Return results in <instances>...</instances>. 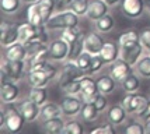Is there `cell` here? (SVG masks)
Segmentation results:
<instances>
[{
  "instance_id": "1",
  "label": "cell",
  "mask_w": 150,
  "mask_h": 134,
  "mask_svg": "<svg viewBox=\"0 0 150 134\" xmlns=\"http://www.w3.org/2000/svg\"><path fill=\"white\" fill-rule=\"evenodd\" d=\"M27 123L23 113L20 112L17 105L14 103H4V108L0 115V128H7L10 133H18L23 126Z\"/></svg>"
},
{
  "instance_id": "2",
  "label": "cell",
  "mask_w": 150,
  "mask_h": 134,
  "mask_svg": "<svg viewBox=\"0 0 150 134\" xmlns=\"http://www.w3.org/2000/svg\"><path fill=\"white\" fill-rule=\"evenodd\" d=\"M79 17L76 13H73L72 10H66V11H60V13H55L51 18L46 21V28L48 31H56V29H66L70 27L79 25Z\"/></svg>"
},
{
  "instance_id": "3",
  "label": "cell",
  "mask_w": 150,
  "mask_h": 134,
  "mask_svg": "<svg viewBox=\"0 0 150 134\" xmlns=\"http://www.w3.org/2000/svg\"><path fill=\"white\" fill-rule=\"evenodd\" d=\"M56 76H58V69L49 62H46L42 69L27 73V81L31 87H46Z\"/></svg>"
},
{
  "instance_id": "4",
  "label": "cell",
  "mask_w": 150,
  "mask_h": 134,
  "mask_svg": "<svg viewBox=\"0 0 150 134\" xmlns=\"http://www.w3.org/2000/svg\"><path fill=\"white\" fill-rule=\"evenodd\" d=\"M147 103H149V99L143 94H139V92H126V95L122 99L121 105L128 112V115H136V117L139 119L140 116L143 115L146 108H147Z\"/></svg>"
},
{
  "instance_id": "5",
  "label": "cell",
  "mask_w": 150,
  "mask_h": 134,
  "mask_svg": "<svg viewBox=\"0 0 150 134\" xmlns=\"http://www.w3.org/2000/svg\"><path fill=\"white\" fill-rule=\"evenodd\" d=\"M25 60H1V81L11 80L18 83L24 76H27Z\"/></svg>"
},
{
  "instance_id": "6",
  "label": "cell",
  "mask_w": 150,
  "mask_h": 134,
  "mask_svg": "<svg viewBox=\"0 0 150 134\" xmlns=\"http://www.w3.org/2000/svg\"><path fill=\"white\" fill-rule=\"evenodd\" d=\"M86 76V73L80 67L77 66L76 62H72V60H66L63 63V67H62V71L59 74V88L62 89L67 83L70 81H74V80H80Z\"/></svg>"
},
{
  "instance_id": "7",
  "label": "cell",
  "mask_w": 150,
  "mask_h": 134,
  "mask_svg": "<svg viewBox=\"0 0 150 134\" xmlns=\"http://www.w3.org/2000/svg\"><path fill=\"white\" fill-rule=\"evenodd\" d=\"M83 101L79 95H65L60 101V109L62 116L66 119H73L77 115H80V110L83 108Z\"/></svg>"
},
{
  "instance_id": "8",
  "label": "cell",
  "mask_w": 150,
  "mask_h": 134,
  "mask_svg": "<svg viewBox=\"0 0 150 134\" xmlns=\"http://www.w3.org/2000/svg\"><path fill=\"white\" fill-rule=\"evenodd\" d=\"M98 94H100V91H98L97 80H94L93 76H90V74H86L80 80V94H79V96L81 98L83 102H94Z\"/></svg>"
},
{
  "instance_id": "9",
  "label": "cell",
  "mask_w": 150,
  "mask_h": 134,
  "mask_svg": "<svg viewBox=\"0 0 150 134\" xmlns=\"http://www.w3.org/2000/svg\"><path fill=\"white\" fill-rule=\"evenodd\" d=\"M69 49H70V45L67 43L62 36L59 39H53L49 43V60H52V62H66L67 58H69Z\"/></svg>"
},
{
  "instance_id": "10",
  "label": "cell",
  "mask_w": 150,
  "mask_h": 134,
  "mask_svg": "<svg viewBox=\"0 0 150 134\" xmlns=\"http://www.w3.org/2000/svg\"><path fill=\"white\" fill-rule=\"evenodd\" d=\"M121 10L125 17H128V18H140L146 11V1L144 0H122Z\"/></svg>"
},
{
  "instance_id": "11",
  "label": "cell",
  "mask_w": 150,
  "mask_h": 134,
  "mask_svg": "<svg viewBox=\"0 0 150 134\" xmlns=\"http://www.w3.org/2000/svg\"><path fill=\"white\" fill-rule=\"evenodd\" d=\"M20 41V34H18V25L10 24L7 21H3L0 25V42L1 46L6 48L10 45L16 43Z\"/></svg>"
},
{
  "instance_id": "12",
  "label": "cell",
  "mask_w": 150,
  "mask_h": 134,
  "mask_svg": "<svg viewBox=\"0 0 150 134\" xmlns=\"http://www.w3.org/2000/svg\"><path fill=\"white\" fill-rule=\"evenodd\" d=\"M132 71H133V66H131V64L128 63L126 60H124L122 58H119L118 60H115L114 63L110 64L108 74H110L117 83H121L128 74H131Z\"/></svg>"
},
{
  "instance_id": "13",
  "label": "cell",
  "mask_w": 150,
  "mask_h": 134,
  "mask_svg": "<svg viewBox=\"0 0 150 134\" xmlns=\"http://www.w3.org/2000/svg\"><path fill=\"white\" fill-rule=\"evenodd\" d=\"M20 96V87L16 81L11 80H4L1 81V88H0V98L3 103H14Z\"/></svg>"
},
{
  "instance_id": "14",
  "label": "cell",
  "mask_w": 150,
  "mask_h": 134,
  "mask_svg": "<svg viewBox=\"0 0 150 134\" xmlns=\"http://www.w3.org/2000/svg\"><path fill=\"white\" fill-rule=\"evenodd\" d=\"M17 106H18L20 112L23 113L24 119L27 120V123H33V121H35V120H38L39 119L41 106H39L38 103H35L34 101H31L30 98L23 99Z\"/></svg>"
},
{
  "instance_id": "15",
  "label": "cell",
  "mask_w": 150,
  "mask_h": 134,
  "mask_svg": "<svg viewBox=\"0 0 150 134\" xmlns=\"http://www.w3.org/2000/svg\"><path fill=\"white\" fill-rule=\"evenodd\" d=\"M105 41L104 38L100 35L98 31H91L88 32L84 36V48L86 52L91 53V55H100L101 53V49L104 46Z\"/></svg>"
},
{
  "instance_id": "16",
  "label": "cell",
  "mask_w": 150,
  "mask_h": 134,
  "mask_svg": "<svg viewBox=\"0 0 150 134\" xmlns=\"http://www.w3.org/2000/svg\"><path fill=\"white\" fill-rule=\"evenodd\" d=\"M110 6L107 4L105 0H90V4H88V10L86 17L90 20V21H97L98 18L104 17L105 14H108Z\"/></svg>"
},
{
  "instance_id": "17",
  "label": "cell",
  "mask_w": 150,
  "mask_h": 134,
  "mask_svg": "<svg viewBox=\"0 0 150 134\" xmlns=\"http://www.w3.org/2000/svg\"><path fill=\"white\" fill-rule=\"evenodd\" d=\"M100 55L105 60V63L111 64L121 58V46L115 41H105V43L103 46Z\"/></svg>"
},
{
  "instance_id": "18",
  "label": "cell",
  "mask_w": 150,
  "mask_h": 134,
  "mask_svg": "<svg viewBox=\"0 0 150 134\" xmlns=\"http://www.w3.org/2000/svg\"><path fill=\"white\" fill-rule=\"evenodd\" d=\"M3 59L7 60H25L27 58V46L23 42H16V43L3 48Z\"/></svg>"
},
{
  "instance_id": "19",
  "label": "cell",
  "mask_w": 150,
  "mask_h": 134,
  "mask_svg": "<svg viewBox=\"0 0 150 134\" xmlns=\"http://www.w3.org/2000/svg\"><path fill=\"white\" fill-rule=\"evenodd\" d=\"M143 53H144V48L139 42V43L129 46V48H122L121 49V58L126 60L131 66H135L137 63V60L143 56Z\"/></svg>"
},
{
  "instance_id": "20",
  "label": "cell",
  "mask_w": 150,
  "mask_h": 134,
  "mask_svg": "<svg viewBox=\"0 0 150 134\" xmlns=\"http://www.w3.org/2000/svg\"><path fill=\"white\" fill-rule=\"evenodd\" d=\"M128 117V112L125 110L122 105H112L107 110V120L114 126H121L124 124Z\"/></svg>"
},
{
  "instance_id": "21",
  "label": "cell",
  "mask_w": 150,
  "mask_h": 134,
  "mask_svg": "<svg viewBox=\"0 0 150 134\" xmlns=\"http://www.w3.org/2000/svg\"><path fill=\"white\" fill-rule=\"evenodd\" d=\"M62 116V109H60V103L55 102H46L41 106V113H39V120L45 121L53 117H59Z\"/></svg>"
},
{
  "instance_id": "22",
  "label": "cell",
  "mask_w": 150,
  "mask_h": 134,
  "mask_svg": "<svg viewBox=\"0 0 150 134\" xmlns=\"http://www.w3.org/2000/svg\"><path fill=\"white\" fill-rule=\"evenodd\" d=\"M66 121L62 119V116L59 117H53V119H49V120L42 121L41 124V130L46 134H59L63 131V127H65Z\"/></svg>"
},
{
  "instance_id": "23",
  "label": "cell",
  "mask_w": 150,
  "mask_h": 134,
  "mask_svg": "<svg viewBox=\"0 0 150 134\" xmlns=\"http://www.w3.org/2000/svg\"><path fill=\"white\" fill-rule=\"evenodd\" d=\"M37 29L38 27L30 24L28 21L24 24H20L18 25V34H20V42H23L24 45L33 42L34 39L37 38Z\"/></svg>"
},
{
  "instance_id": "24",
  "label": "cell",
  "mask_w": 150,
  "mask_h": 134,
  "mask_svg": "<svg viewBox=\"0 0 150 134\" xmlns=\"http://www.w3.org/2000/svg\"><path fill=\"white\" fill-rule=\"evenodd\" d=\"M140 78L142 77L139 76L136 71L135 73L132 71L131 74H128L121 81V87H122V89H124L125 92H137L139 88H140V81H142Z\"/></svg>"
},
{
  "instance_id": "25",
  "label": "cell",
  "mask_w": 150,
  "mask_h": 134,
  "mask_svg": "<svg viewBox=\"0 0 150 134\" xmlns=\"http://www.w3.org/2000/svg\"><path fill=\"white\" fill-rule=\"evenodd\" d=\"M97 85H98L100 94L110 95L112 91L115 89L117 81H115L110 74H101V76H98V78H97Z\"/></svg>"
},
{
  "instance_id": "26",
  "label": "cell",
  "mask_w": 150,
  "mask_h": 134,
  "mask_svg": "<svg viewBox=\"0 0 150 134\" xmlns=\"http://www.w3.org/2000/svg\"><path fill=\"white\" fill-rule=\"evenodd\" d=\"M27 21L35 27L45 25V21H44V17L41 14L38 3H31L28 6V8H27Z\"/></svg>"
},
{
  "instance_id": "27",
  "label": "cell",
  "mask_w": 150,
  "mask_h": 134,
  "mask_svg": "<svg viewBox=\"0 0 150 134\" xmlns=\"http://www.w3.org/2000/svg\"><path fill=\"white\" fill-rule=\"evenodd\" d=\"M140 42V39H139V32L136 29H126L125 32L121 34V36L118 39V43L121 46V49L122 48H129V46H133V45H136Z\"/></svg>"
},
{
  "instance_id": "28",
  "label": "cell",
  "mask_w": 150,
  "mask_h": 134,
  "mask_svg": "<svg viewBox=\"0 0 150 134\" xmlns=\"http://www.w3.org/2000/svg\"><path fill=\"white\" fill-rule=\"evenodd\" d=\"M114 27H115V20L111 14H105L104 17L94 21V28L100 34H108L114 29Z\"/></svg>"
},
{
  "instance_id": "29",
  "label": "cell",
  "mask_w": 150,
  "mask_h": 134,
  "mask_svg": "<svg viewBox=\"0 0 150 134\" xmlns=\"http://www.w3.org/2000/svg\"><path fill=\"white\" fill-rule=\"evenodd\" d=\"M133 70L136 71L142 78H150V55L144 52L143 56L137 60V63L133 66Z\"/></svg>"
},
{
  "instance_id": "30",
  "label": "cell",
  "mask_w": 150,
  "mask_h": 134,
  "mask_svg": "<svg viewBox=\"0 0 150 134\" xmlns=\"http://www.w3.org/2000/svg\"><path fill=\"white\" fill-rule=\"evenodd\" d=\"M100 110L96 108V105L93 102H84L83 103V108L80 110V116L84 121H94L98 119L100 116Z\"/></svg>"
},
{
  "instance_id": "31",
  "label": "cell",
  "mask_w": 150,
  "mask_h": 134,
  "mask_svg": "<svg viewBox=\"0 0 150 134\" xmlns=\"http://www.w3.org/2000/svg\"><path fill=\"white\" fill-rule=\"evenodd\" d=\"M28 98L35 103H38L39 106H42L48 101V91L45 87H31L28 92Z\"/></svg>"
},
{
  "instance_id": "32",
  "label": "cell",
  "mask_w": 150,
  "mask_h": 134,
  "mask_svg": "<svg viewBox=\"0 0 150 134\" xmlns=\"http://www.w3.org/2000/svg\"><path fill=\"white\" fill-rule=\"evenodd\" d=\"M84 36L86 35L83 34V29H81L79 25L70 27V28H66V29L62 31V38L65 39L69 45L73 43V42H76V41H79V39L84 38Z\"/></svg>"
},
{
  "instance_id": "33",
  "label": "cell",
  "mask_w": 150,
  "mask_h": 134,
  "mask_svg": "<svg viewBox=\"0 0 150 134\" xmlns=\"http://www.w3.org/2000/svg\"><path fill=\"white\" fill-rule=\"evenodd\" d=\"M38 3V7L39 10H41V14H42V17H44V21H46L52 17L55 11H56V6H55V0H39L37 1Z\"/></svg>"
},
{
  "instance_id": "34",
  "label": "cell",
  "mask_w": 150,
  "mask_h": 134,
  "mask_svg": "<svg viewBox=\"0 0 150 134\" xmlns=\"http://www.w3.org/2000/svg\"><path fill=\"white\" fill-rule=\"evenodd\" d=\"M23 0H0V7L4 14H16L21 8Z\"/></svg>"
},
{
  "instance_id": "35",
  "label": "cell",
  "mask_w": 150,
  "mask_h": 134,
  "mask_svg": "<svg viewBox=\"0 0 150 134\" xmlns=\"http://www.w3.org/2000/svg\"><path fill=\"white\" fill-rule=\"evenodd\" d=\"M84 133V128H83V124L79 120H76L74 117L73 119H69V120L65 123V127H63V131L62 134H83Z\"/></svg>"
},
{
  "instance_id": "36",
  "label": "cell",
  "mask_w": 150,
  "mask_h": 134,
  "mask_svg": "<svg viewBox=\"0 0 150 134\" xmlns=\"http://www.w3.org/2000/svg\"><path fill=\"white\" fill-rule=\"evenodd\" d=\"M86 51L84 48V38L79 39L76 42L70 43V49H69V58L67 60H72V62H76V59Z\"/></svg>"
},
{
  "instance_id": "37",
  "label": "cell",
  "mask_w": 150,
  "mask_h": 134,
  "mask_svg": "<svg viewBox=\"0 0 150 134\" xmlns=\"http://www.w3.org/2000/svg\"><path fill=\"white\" fill-rule=\"evenodd\" d=\"M90 0H72L70 3V10L76 13L79 17H86L87 10H88Z\"/></svg>"
},
{
  "instance_id": "38",
  "label": "cell",
  "mask_w": 150,
  "mask_h": 134,
  "mask_svg": "<svg viewBox=\"0 0 150 134\" xmlns=\"http://www.w3.org/2000/svg\"><path fill=\"white\" fill-rule=\"evenodd\" d=\"M125 133L126 134H146L147 130H146V123L140 120H136V121H132L131 124H128L125 127Z\"/></svg>"
},
{
  "instance_id": "39",
  "label": "cell",
  "mask_w": 150,
  "mask_h": 134,
  "mask_svg": "<svg viewBox=\"0 0 150 134\" xmlns=\"http://www.w3.org/2000/svg\"><path fill=\"white\" fill-rule=\"evenodd\" d=\"M105 60L101 58V55H93V60H91V66L88 69V73L90 76H94V74H98L100 71L103 70V67L105 66Z\"/></svg>"
},
{
  "instance_id": "40",
  "label": "cell",
  "mask_w": 150,
  "mask_h": 134,
  "mask_svg": "<svg viewBox=\"0 0 150 134\" xmlns=\"http://www.w3.org/2000/svg\"><path fill=\"white\" fill-rule=\"evenodd\" d=\"M91 60H93V55L84 51L77 59H76V63H77L79 67L87 74V73H88V69H90V66H91Z\"/></svg>"
},
{
  "instance_id": "41",
  "label": "cell",
  "mask_w": 150,
  "mask_h": 134,
  "mask_svg": "<svg viewBox=\"0 0 150 134\" xmlns=\"http://www.w3.org/2000/svg\"><path fill=\"white\" fill-rule=\"evenodd\" d=\"M80 80H74V81H70V83L66 84L62 88L63 94L65 95H79L80 94Z\"/></svg>"
},
{
  "instance_id": "42",
  "label": "cell",
  "mask_w": 150,
  "mask_h": 134,
  "mask_svg": "<svg viewBox=\"0 0 150 134\" xmlns=\"http://www.w3.org/2000/svg\"><path fill=\"white\" fill-rule=\"evenodd\" d=\"M139 39H140V43L144 48V52H147L150 49V27L143 28L142 31L139 32Z\"/></svg>"
},
{
  "instance_id": "43",
  "label": "cell",
  "mask_w": 150,
  "mask_h": 134,
  "mask_svg": "<svg viewBox=\"0 0 150 134\" xmlns=\"http://www.w3.org/2000/svg\"><path fill=\"white\" fill-rule=\"evenodd\" d=\"M90 133L91 134H115L117 133V130H115V126L108 121V123L104 124V126H100V127L93 128Z\"/></svg>"
},
{
  "instance_id": "44",
  "label": "cell",
  "mask_w": 150,
  "mask_h": 134,
  "mask_svg": "<svg viewBox=\"0 0 150 134\" xmlns=\"http://www.w3.org/2000/svg\"><path fill=\"white\" fill-rule=\"evenodd\" d=\"M93 103L96 105V108H97L101 113L108 109V98H107V95H104V94H98V96L96 98V101Z\"/></svg>"
},
{
  "instance_id": "45",
  "label": "cell",
  "mask_w": 150,
  "mask_h": 134,
  "mask_svg": "<svg viewBox=\"0 0 150 134\" xmlns=\"http://www.w3.org/2000/svg\"><path fill=\"white\" fill-rule=\"evenodd\" d=\"M70 3H72V0H55V6H56V11L55 13L70 10Z\"/></svg>"
},
{
  "instance_id": "46",
  "label": "cell",
  "mask_w": 150,
  "mask_h": 134,
  "mask_svg": "<svg viewBox=\"0 0 150 134\" xmlns=\"http://www.w3.org/2000/svg\"><path fill=\"white\" fill-rule=\"evenodd\" d=\"M140 120L143 121H149L150 120V99H149V103H147V108H146V110L143 112V115L139 117Z\"/></svg>"
},
{
  "instance_id": "47",
  "label": "cell",
  "mask_w": 150,
  "mask_h": 134,
  "mask_svg": "<svg viewBox=\"0 0 150 134\" xmlns=\"http://www.w3.org/2000/svg\"><path fill=\"white\" fill-rule=\"evenodd\" d=\"M105 1H107V4L110 7H114V6H117V4H119L122 0H105Z\"/></svg>"
},
{
  "instance_id": "48",
  "label": "cell",
  "mask_w": 150,
  "mask_h": 134,
  "mask_svg": "<svg viewBox=\"0 0 150 134\" xmlns=\"http://www.w3.org/2000/svg\"><path fill=\"white\" fill-rule=\"evenodd\" d=\"M146 1V10H147V13L150 15V0H144Z\"/></svg>"
},
{
  "instance_id": "49",
  "label": "cell",
  "mask_w": 150,
  "mask_h": 134,
  "mask_svg": "<svg viewBox=\"0 0 150 134\" xmlns=\"http://www.w3.org/2000/svg\"><path fill=\"white\" fill-rule=\"evenodd\" d=\"M24 3H28V4H31V3H37V1H39V0H23Z\"/></svg>"
},
{
  "instance_id": "50",
  "label": "cell",
  "mask_w": 150,
  "mask_h": 134,
  "mask_svg": "<svg viewBox=\"0 0 150 134\" xmlns=\"http://www.w3.org/2000/svg\"><path fill=\"white\" fill-rule=\"evenodd\" d=\"M146 130H147V133L150 134V120L146 121Z\"/></svg>"
},
{
  "instance_id": "51",
  "label": "cell",
  "mask_w": 150,
  "mask_h": 134,
  "mask_svg": "<svg viewBox=\"0 0 150 134\" xmlns=\"http://www.w3.org/2000/svg\"><path fill=\"white\" fill-rule=\"evenodd\" d=\"M146 53H149V55H150V49H149V51H147V52H146Z\"/></svg>"
}]
</instances>
